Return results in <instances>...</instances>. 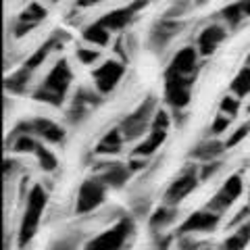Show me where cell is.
Returning <instances> with one entry per match:
<instances>
[{"label": "cell", "mask_w": 250, "mask_h": 250, "mask_svg": "<svg viewBox=\"0 0 250 250\" xmlns=\"http://www.w3.org/2000/svg\"><path fill=\"white\" fill-rule=\"evenodd\" d=\"M248 113H250V106H248Z\"/></svg>", "instance_id": "35"}, {"label": "cell", "mask_w": 250, "mask_h": 250, "mask_svg": "<svg viewBox=\"0 0 250 250\" xmlns=\"http://www.w3.org/2000/svg\"><path fill=\"white\" fill-rule=\"evenodd\" d=\"M196 184H198V179H196V175H194V173H186L179 179H175V182L169 186L167 194H165L167 202H169V205H177V202H182L188 194L196 188Z\"/></svg>", "instance_id": "11"}, {"label": "cell", "mask_w": 250, "mask_h": 250, "mask_svg": "<svg viewBox=\"0 0 250 250\" xmlns=\"http://www.w3.org/2000/svg\"><path fill=\"white\" fill-rule=\"evenodd\" d=\"M225 38V29L221 25H208L202 29V34L198 36V48L200 52L208 57V54H213L217 50V46L223 42Z\"/></svg>", "instance_id": "13"}, {"label": "cell", "mask_w": 250, "mask_h": 250, "mask_svg": "<svg viewBox=\"0 0 250 250\" xmlns=\"http://www.w3.org/2000/svg\"><path fill=\"white\" fill-rule=\"evenodd\" d=\"M144 4V0H138L136 4H129V6H125V9H117L113 13H108L103 17V25H106L108 29H123L125 25H129V21L134 19V15L138 11V6H142Z\"/></svg>", "instance_id": "12"}, {"label": "cell", "mask_w": 250, "mask_h": 250, "mask_svg": "<svg viewBox=\"0 0 250 250\" xmlns=\"http://www.w3.org/2000/svg\"><path fill=\"white\" fill-rule=\"evenodd\" d=\"M69 85H71V69H69L67 61H59L52 67L48 77H46L44 85L34 94V98L44 100V103H50V104H61Z\"/></svg>", "instance_id": "1"}, {"label": "cell", "mask_w": 250, "mask_h": 250, "mask_svg": "<svg viewBox=\"0 0 250 250\" xmlns=\"http://www.w3.org/2000/svg\"><path fill=\"white\" fill-rule=\"evenodd\" d=\"M150 106H152V103L148 100V103H144V104H140V106H138V111H136L134 115H129L127 119L123 121L121 131H123V136H125V138H138V136L146 129L148 117H150V111H152Z\"/></svg>", "instance_id": "8"}, {"label": "cell", "mask_w": 250, "mask_h": 250, "mask_svg": "<svg viewBox=\"0 0 250 250\" xmlns=\"http://www.w3.org/2000/svg\"><path fill=\"white\" fill-rule=\"evenodd\" d=\"M36 156H38V165H40L44 171H54L59 165L57 156H54L48 148H44L40 144H38V148H36Z\"/></svg>", "instance_id": "21"}, {"label": "cell", "mask_w": 250, "mask_h": 250, "mask_svg": "<svg viewBox=\"0 0 250 250\" xmlns=\"http://www.w3.org/2000/svg\"><path fill=\"white\" fill-rule=\"evenodd\" d=\"M242 190H244V182H242V177L240 175H231L228 182L221 186V190H219V194L213 198V202H210L208 208L217 210V213L219 210H223V208H229L233 205V200L240 198Z\"/></svg>", "instance_id": "7"}, {"label": "cell", "mask_w": 250, "mask_h": 250, "mask_svg": "<svg viewBox=\"0 0 250 250\" xmlns=\"http://www.w3.org/2000/svg\"><path fill=\"white\" fill-rule=\"evenodd\" d=\"M217 223H219L217 210H213V208L196 210L192 217L186 219V223L182 225V231H186V233H190V231H210V229H215Z\"/></svg>", "instance_id": "9"}, {"label": "cell", "mask_w": 250, "mask_h": 250, "mask_svg": "<svg viewBox=\"0 0 250 250\" xmlns=\"http://www.w3.org/2000/svg\"><path fill=\"white\" fill-rule=\"evenodd\" d=\"M52 2H57V0H52Z\"/></svg>", "instance_id": "36"}, {"label": "cell", "mask_w": 250, "mask_h": 250, "mask_svg": "<svg viewBox=\"0 0 250 250\" xmlns=\"http://www.w3.org/2000/svg\"><path fill=\"white\" fill-rule=\"evenodd\" d=\"M167 217H169V210L167 208H159V213H156L154 219H152V225H163L167 221Z\"/></svg>", "instance_id": "32"}, {"label": "cell", "mask_w": 250, "mask_h": 250, "mask_svg": "<svg viewBox=\"0 0 250 250\" xmlns=\"http://www.w3.org/2000/svg\"><path fill=\"white\" fill-rule=\"evenodd\" d=\"M167 125H169V117L165 111H159L154 117V121H152V127H161V129H167Z\"/></svg>", "instance_id": "31"}, {"label": "cell", "mask_w": 250, "mask_h": 250, "mask_svg": "<svg viewBox=\"0 0 250 250\" xmlns=\"http://www.w3.org/2000/svg\"><path fill=\"white\" fill-rule=\"evenodd\" d=\"M131 229H134V225H131L129 219H121L113 229H108L104 233H100L98 238H94L88 244V248L90 250H115V248H121V246H125V242L129 240Z\"/></svg>", "instance_id": "3"}, {"label": "cell", "mask_w": 250, "mask_h": 250, "mask_svg": "<svg viewBox=\"0 0 250 250\" xmlns=\"http://www.w3.org/2000/svg\"><path fill=\"white\" fill-rule=\"evenodd\" d=\"M50 50H52V40H50V42H46V44L42 46V48L38 50V52H34V57H31V59L25 62V69H27V71H34L36 67H40L42 62H44L46 59H48Z\"/></svg>", "instance_id": "23"}, {"label": "cell", "mask_w": 250, "mask_h": 250, "mask_svg": "<svg viewBox=\"0 0 250 250\" xmlns=\"http://www.w3.org/2000/svg\"><path fill=\"white\" fill-rule=\"evenodd\" d=\"M77 59L83 65H94L98 59H100V52L98 50H92V48H77Z\"/></svg>", "instance_id": "28"}, {"label": "cell", "mask_w": 250, "mask_h": 250, "mask_svg": "<svg viewBox=\"0 0 250 250\" xmlns=\"http://www.w3.org/2000/svg\"><path fill=\"white\" fill-rule=\"evenodd\" d=\"M194 77H186V75H177V73H167V83H165V96L169 100L171 106L175 108H184L190 103V85H192Z\"/></svg>", "instance_id": "4"}, {"label": "cell", "mask_w": 250, "mask_h": 250, "mask_svg": "<svg viewBox=\"0 0 250 250\" xmlns=\"http://www.w3.org/2000/svg\"><path fill=\"white\" fill-rule=\"evenodd\" d=\"M248 131H250V123H246V125H242V127H238V129H236V134H233V136L228 140V144H225V146H228V148H233L236 144H240L242 140L248 136Z\"/></svg>", "instance_id": "29"}, {"label": "cell", "mask_w": 250, "mask_h": 250, "mask_svg": "<svg viewBox=\"0 0 250 250\" xmlns=\"http://www.w3.org/2000/svg\"><path fill=\"white\" fill-rule=\"evenodd\" d=\"M248 240H250V225H244V228L238 229L231 238L225 240L223 246H225V248H242V246H246Z\"/></svg>", "instance_id": "24"}, {"label": "cell", "mask_w": 250, "mask_h": 250, "mask_svg": "<svg viewBox=\"0 0 250 250\" xmlns=\"http://www.w3.org/2000/svg\"><path fill=\"white\" fill-rule=\"evenodd\" d=\"M98 2H103V0H77L80 6H92V4H98Z\"/></svg>", "instance_id": "33"}, {"label": "cell", "mask_w": 250, "mask_h": 250, "mask_svg": "<svg viewBox=\"0 0 250 250\" xmlns=\"http://www.w3.org/2000/svg\"><path fill=\"white\" fill-rule=\"evenodd\" d=\"M11 148H13V150H17V152H36L38 142L31 136H19L11 144Z\"/></svg>", "instance_id": "26"}, {"label": "cell", "mask_w": 250, "mask_h": 250, "mask_svg": "<svg viewBox=\"0 0 250 250\" xmlns=\"http://www.w3.org/2000/svg\"><path fill=\"white\" fill-rule=\"evenodd\" d=\"M171 73L177 75H186V77H194V71H196V50L186 46V48L179 50L173 61H171Z\"/></svg>", "instance_id": "10"}, {"label": "cell", "mask_w": 250, "mask_h": 250, "mask_svg": "<svg viewBox=\"0 0 250 250\" xmlns=\"http://www.w3.org/2000/svg\"><path fill=\"white\" fill-rule=\"evenodd\" d=\"M223 144H219V142H202L198 148H196V156H200V159H208V161H213L215 156L223 150Z\"/></svg>", "instance_id": "25"}, {"label": "cell", "mask_w": 250, "mask_h": 250, "mask_svg": "<svg viewBox=\"0 0 250 250\" xmlns=\"http://www.w3.org/2000/svg\"><path fill=\"white\" fill-rule=\"evenodd\" d=\"M46 17V11L42 9L40 4H29L25 11H23L19 15V23H17V36H23V34H27L29 29H34L38 23H40L42 19Z\"/></svg>", "instance_id": "14"}, {"label": "cell", "mask_w": 250, "mask_h": 250, "mask_svg": "<svg viewBox=\"0 0 250 250\" xmlns=\"http://www.w3.org/2000/svg\"><path fill=\"white\" fill-rule=\"evenodd\" d=\"M165 136H167V129H161V127H152V134L148 136L142 144H138L136 146V150H134V154L136 156H148V154H152V152H156L159 150V146L165 142Z\"/></svg>", "instance_id": "17"}, {"label": "cell", "mask_w": 250, "mask_h": 250, "mask_svg": "<svg viewBox=\"0 0 250 250\" xmlns=\"http://www.w3.org/2000/svg\"><path fill=\"white\" fill-rule=\"evenodd\" d=\"M228 125H229V119L228 117H223V115H219L215 123H213V134H221V131L228 129Z\"/></svg>", "instance_id": "30"}, {"label": "cell", "mask_w": 250, "mask_h": 250, "mask_svg": "<svg viewBox=\"0 0 250 250\" xmlns=\"http://www.w3.org/2000/svg\"><path fill=\"white\" fill-rule=\"evenodd\" d=\"M221 15H223V19L228 21L229 25H238V23L242 21V17L246 15V11H244V0H240V2H236V4L225 6Z\"/></svg>", "instance_id": "22"}, {"label": "cell", "mask_w": 250, "mask_h": 250, "mask_svg": "<svg viewBox=\"0 0 250 250\" xmlns=\"http://www.w3.org/2000/svg\"><path fill=\"white\" fill-rule=\"evenodd\" d=\"M244 11L246 15H250V0H244Z\"/></svg>", "instance_id": "34"}, {"label": "cell", "mask_w": 250, "mask_h": 250, "mask_svg": "<svg viewBox=\"0 0 250 250\" xmlns=\"http://www.w3.org/2000/svg\"><path fill=\"white\" fill-rule=\"evenodd\" d=\"M46 207V192L42 186H34L27 196V205H25V213L21 219V229H19V242H29L31 236L38 229L40 217L44 213Z\"/></svg>", "instance_id": "2"}, {"label": "cell", "mask_w": 250, "mask_h": 250, "mask_svg": "<svg viewBox=\"0 0 250 250\" xmlns=\"http://www.w3.org/2000/svg\"><path fill=\"white\" fill-rule=\"evenodd\" d=\"M31 127H34V131L38 136L44 138L46 142H50V144H59V142H62V138H65L62 127L59 123L50 121V119H36Z\"/></svg>", "instance_id": "15"}, {"label": "cell", "mask_w": 250, "mask_h": 250, "mask_svg": "<svg viewBox=\"0 0 250 250\" xmlns=\"http://www.w3.org/2000/svg\"><path fill=\"white\" fill-rule=\"evenodd\" d=\"M127 177H129L127 169L123 165H119V163H111V165L103 171V175H100V179L108 186H121V184L127 182Z\"/></svg>", "instance_id": "19"}, {"label": "cell", "mask_w": 250, "mask_h": 250, "mask_svg": "<svg viewBox=\"0 0 250 250\" xmlns=\"http://www.w3.org/2000/svg\"><path fill=\"white\" fill-rule=\"evenodd\" d=\"M104 202V182L103 179H88L83 182L77 194V213H90Z\"/></svg>", "instance_id": "5"}, {"label": "cell", "mask_w": 250, "mask_h": 250, "mask_svg": "<svg viewBox=\"0 0 250 250\" xmlns=\"http://www.w3.org/2000/svg\"><path fill=\"white\" fill-rule=\"evenodd\" d=\"M219 108H221V113L225 115L228 113L229 117H233L238 113V108H240V103H238V96H225L221 100V104H219Z\"/></svg>", "instance_id": "27"}, {"label": "cell", "mask_w": 250, "mask_h": 250, "mask_svg": "<svg viewBox=\"0 0 250 250\" xmlns=\"http://www.w3.org/2000/svg\"><path fill=\"white\" fill-rule=\"evenodd\" d=\"M121 77H123V65H119L117 61H106L94 71V83H96L100 94H106L115 90V85L121 82Z\"/></svg>", "instance_id": "6"}, {"label": "cell", "mask_w": 250, "mask_h": 250, "mask_svg": "<svg viewBox=\"0 0 250 250\" xmlns=\"http://www.w3.org/2000/svg\"><path fill=\"white\" fill-rule=\"evenodd\" d=\"M83 40L90 42V44H98V46H106L108 40H111V29L103 23H92V25L85 27L83 31Z\"/></svg>", "instance_id": "18"}, {"label": "cell", "mask_w": 250, "mask_h": 250, "mask_svg": "<svg viewBox=\"0 0 250 250\" xmlns=\"http://www.w3.org/2000/svg\"><path fill=\"white\" fill-rule=\"evenodd\" d=\"M231 92L236 94V96H246L250 94V67H244L242 71L236 75V80L231 82Z\"/></svg>", "instance_id": "20"}, {"label": "cell", "mask_w": 250, "mask_h": 250, "mask_svg": "<svg viewBox=\"0 0 250 250\" xmlns=\"http://www.w3.org/2000/svg\"><path fill=\"white\" fill-rule=\"evenodd\" d=\"M123 142H125V136L121 127L119 129H111L108 134L100 140L98 146H96V152L100 154H117L123 148Z\"/></svg>", "instance_id": "16"}]
</instances>
